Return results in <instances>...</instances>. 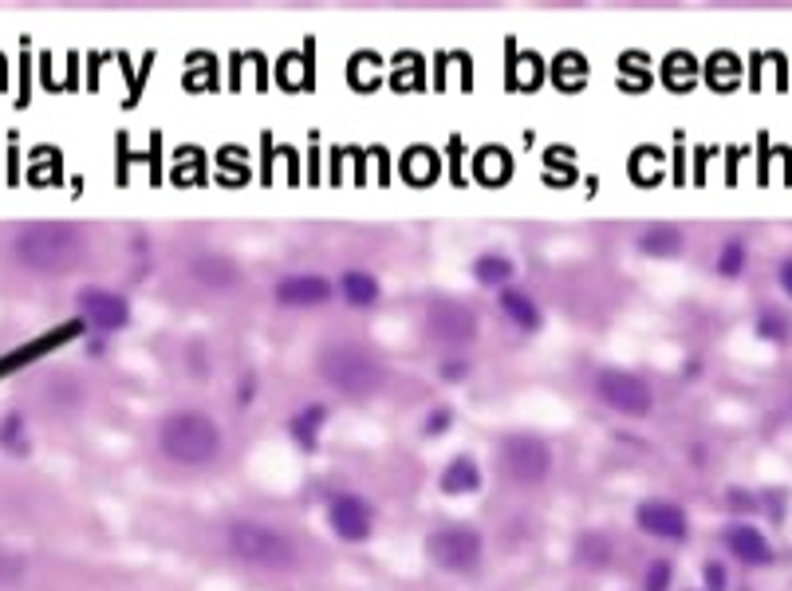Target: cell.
Here are the masks:
<instances>
[{
  "instance_id": "5bb4252c",
  "label": "cell",
  "mask_w": 792,
  "mask_h": 591,
  "mask_svg": "<svg viewBox=\"0 0 792 591\" xmlns=\"http://www.w3.org/2000/svg\"><path fill=\"white\" fill-rule=\"evenodd\" d=\"M497 308L505 312V320H509V324H517L521 331H536L540 324H544L540 304L528 296L525 288H517V284H509V288H501V292H497Z\"/></svg>"
},
{
  "instance_id": "7c38bea8",
  "label": "cell",
  "mask_w": 792,
  "mask_h": 591,
  "mask_svg": "<svg viewBox=\"0 0 792 591\" xmlns=\"http://www.w3.org/2000/svg\"><path fill=\"white\" fill-rule=\"evenodd\" d=\"M186 276L201 292H233L241 284V264L229 253H194L186 261Z\"/></svg>"
},
{
  "instance_id": "3957f363",
  "label": "cell",
  "mask_w": 792,
  "mask_h": 591,
  "mask_svg": "<svg viewBox=\"0 0 792 591\" xmlns=\"http://www.w3.org/2000/svg\"><path fill=\"white\" fill-rule=\"evenodd\" d=\"M154 442H158V454L162 458L182 465V469H205V465H213V461L221 458V450H225L221 426L205 410H198V406H178V410L162 414Z\"/></svg>"
},
{
  "instance_id": "e0dca14e",
  "label": "cell",
  "mask_w": 792,
  "mask_h": 591,
  "mask_svg": "<svg viewBox=\"0 0 792 591\" xmlns=\"http://www.w3.org/2000/svg\"><path fill=\"white\" fill-rule=\"evenodd\" d=\"M473 280L501 292V288H509V280H513V261H509L505 253H481V257L473 261Z\"/></svg>"
},
{
  "instance_id": "5b68a950",
  "label": "cell",
  "mask_w": 792,
  "mask_h": 591,
  "mask_svg": "<svg viewBox=\"0 0 792 591\" xmlns=\"http://www.w3.org/2000/svg\"><path fill=\"white\" fill-rule=\"evenodd\" d=\"M497 469H501V477L509 481V485H517V489H536V485H544L548 481V473H552V446L540 438V434H509V438H501V446H497Z\"/></svg>"
},
{
  "instance_id": "52a82bcc",
  "label": "cell",
  "mask_w": 792,
  "mask_h": 591,
  "mask_svg": "<svg viewBox=\"0 0 792 591\" xmlns=\"http://www.w3.org/2000/svg\"><path fill=\"white\" fill-rule=\"evenodd\" d=\"M426 556H430V564L442 568V572L473 576V572H481L485 540H481L477 528H465V525L434 528V532L426 536Z\"/></svg>"
},
{
  "instance_id": "8992f818",
  "label": "cell",
  "mask_w": 792,
  "mask_h": 591,
  "mask_svg": "<svg viewBox=\"0 0 792 591\" xmlns=\"http://www.w3.org/2000/svg\"><path fill=\"white\" fill-rule=\"evenodd\" d=\"M592 394L607 410H615L623 418H647L655 410V387L639 371H627V367H603V371H595Z\"/></svg>"
},
{
  "instance_id": "277c9868",
  "label": "cell",
  "mask_w": 792,
  "mask_h": 591,
  "mask_svg": "<svg viewBox=\"0 0 792 591\" xmlns=\"http://www.w3.org/2000/svg\"><path fill=\"white\" fill-rule=\"evenodd\" d=\"M225 552L253 572H292L300 564V544L284 532V528L253 521V517H237L225 525Z\"/></svg>"
},
{
  "instance_id": "4fadbf2b",
  "label": "cell",
  "mask_w": 792,
  "mask_h": 591,
  "mask_svg": "<svg viewBox=\"0 0 792 591\" xmlns=\"http://www.w3.org/2000/svg\"><path fill=\"white\" fill-rule=\"evenodd\" d=\"M635 521H639L643 532H651L659 540H682L686 536V513L674 501H643Z\"/></svg>"
},
{
  "instance_id": "8fae6325",
  "label": "cell",
  "mask_w": 792,
  "mask_h": 591,
  "mask_svg": "<svg viewBox=\"0 0 792 591\" xmlns=\"http://www.w3.org/2000/svg\"><path fill=\"white\" fill-rule=\"evenodd\" d=\"M79 312L91 328L99 331H119L131 324V304L111 288H83L79 292Z\"/></svg>"
},
{
  "instance_id": "30bf717a",
  "label": "cell",
  "mask_w": 792,
  "mask_h": 591,
  "mask_svg": "<svg viewBox=\"0 0 792 591\" xmlns=\"http://www.w3.org/2000/svg\"><path fill=\"white\" fill-rule=\"evenodd\" d=\"M272 296L284 308H320V304H328L335 296V284L328 276H316V272H292V276L276 280Z\"/></svg>"
},
{
  "instance_id": "2e32d148",
  "label": "cell",
  "mask_w": 792,
  "mask_h": 591,
  "mask_svg": "<svg viewBox=\"0 0 792 591\" xmlns=\"http://www.w3.org/2000/svg\"><path fill=\"white\" fill-rule=\"evenodd\" d=\"M335 288H339V296H343L351 308H375L379 296H383L379 276H375V272H363V268H347V272L339 276Z\"/></svg>"
},
{
  "instance_id": "ffe728a7",
  "label": "cell",
  "mask_w": 792,
  "mask_h": 591,
  "mask_svg": "<svg viewBox=\"0 0 792 591\" xmlns=\"http://www.w3.org/2000/svg\"><path fill=\"white\" fill-rule=\"evenodd\" d=\"M741 268H745V245L741 241H729L726 249H722V257H718V272L722 276H741Z\"/></svg>"
},
{
  "instance_id": "7a4b0ae2",
  "label": "cell",
  "mask_w": 792,
  "mask_h": 591,
  "mask_svg": "<svg viewBox=\"0 0 792 591\" xmlns=\"http://www.w3.org/2000/svg\"><path fill=\"white\" fill-rule=\"evenodd\" d=\"M316 375L343 398H371L387 387V363L363 339H331L316 355Z\"/></svg>"
},
{
  "instance_id": "d6986e66",
  "label": "cell",
  "mask_w": 792,
  "mask_h": 591,
  "mask_svg": "<svg viewBox=\"0 0 792 591\" xmlns=\"http://www.w3.org/2000/svg\"><path fill=\"white\" fill-rule=\"evenodd\" d=\"M639 249L647 253V257H674L678 249H682V233L678 229H670V225H651V229H643V237H639Z\"/></svg>"
},
{
  "instance_id": "9a60e30c",
  "label": "cell",
  "mask_w": 792,
  "mask_h": 591,
  "mask_svg": "<svg viewBox=\"0 0 792 591\" xmlns=\"http://www.w3.org/2000/svg\"><path fill=\"white\" fill-rule=\"evenodd\" d=\"M726 548L741 560V564H769L773 548L765 540V532L753 525H729L726 528Z\"/></svg>"
},
{
  "instance_id": "44dd1931",
  "label": "cell",
  "mask_w": 792,
  "mask_h": 591,
  "mask_svg": "<svg viewBox=\"0 0 792 591\" xmlns=\"http://www.w3.org/2000/svg\"><path fill=\"white\" fill-rule=\"evenodd\" d=\"M20 576H24V560L0 548V584H20Z\"/></svg>"
},
{
  "instance_id": "603a6c76",
  "label": "cell",
  "mask_w": 792,
  "mask_h": 591,
  "mask_svg": "<svg viewBox=\"0 0 792 591\" xmlns=\"http://www.w3.org/2000/svg\"><path fill=\"white\" fill-rule=\"evenodd\" d=\"M781 288H785V292L792 296V257L785 264H781Z\"/></svg>"
},
{
  "instance_id": "7402d4cb",
  "label": "cell",
  "mask_w": 792,
  "mask_h": 591,
  "mask_svg": "<svg viewBox=\"0 0 792 591\" xmlns=\"http://www.w3.org/2000/svg\"><path fill=\"white\" fill-rule=\"evenodd\" d=\"M670 588V564H651V572H647V591H666Z\"/></svg>"
},
{
  "instance_id": "6da1fadb",
  "label": "cell",
  "mask_w": 792,
  "mask_h": 591,
  "mask_svg": "<svg viewBox=\"0 0 792 591\" xmlns=\"http://www.w3.org/2000/svg\"><path fill=\"white\" fill-rule=\"evenodd\" d=\"M87 253L91 241L71 221H32L12 237V257L36 276H67L87 264Z\"/></svg>"
},
{
  "instance_id": "9c48e42d",
  "label": "cell",
  "mask_w": 792,
  "mask_h": 591,
  "mask_svg": "<svg viewBox=\"0 0 792 591\" xmlns=\"http://www.w3.org/2000/svg\"><path fill=\"white\" fill-rule=\"evenodd\" d=\"M328 521L339 540L359 544V540H367L375 532V509L363 497H355V493H339L328 505Z\"/></svg>"
},
{
  "instance_id": "ac0fdd59",
  "label": "cell",
  "mask_w": 792,
  "mask_h": 591,
  "mask_svg": "<svg viewBox=\"0 0 792 591\" xmlns=\"http://www.w3.org/2000/svg\"><path fill=\"white\" fill-rule=\"evenodd\" d=\"M442 489L446 493H477L481 489V469L473 458H454L442 469Z\"/></svg>"
},
{
  "instance_id": "ba28073f",
  "label": "cell",
  "mask_w": 792,
  "mask_h": 591,
  "mask_svg": "<svg viewBox=\"0 0 792 591\" xmlns=\"http://www.w3.org/2000/svg\"><path fill=\"white\" fill-rule=\"evenodd\" d=\"M477 331H481V316L465 300L442 296L426 308V335L438 347H469L477 339Z\"/></svg>"
}]
</instances>
